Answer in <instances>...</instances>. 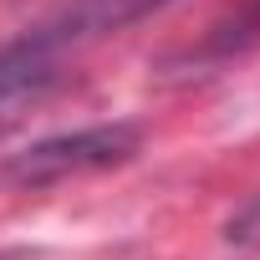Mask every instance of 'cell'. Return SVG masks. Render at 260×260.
Here are the masks:
<instances>
[{"label": "cell", "mask_w": 260, "mask_h": 260, "mask_svg": "<svg viewBox=\"0 0 260 260\" xmlns=\"http://www.w3.org/2000/svg\"><path fill=\"white\" fill-rule=\"evenodd\" d=\"M143 148V127L138 122H92V127H72V133H51L41 143H26L21 153L6 158L0 179L16 189H51L82 174H102L117 169Z\"/></svg>", "instance_id": "1"}, {"label": "cell", "mask_w": 260, "mask_h": 260, "mask_svg": "<svg viewBox=\"0 0 260 260\" xmlns=\"http://www.w3.org/2000/svg\"><path fill=\"white\" fill-rule=\"evenodd\" d=\"M169 6H179V0H56L36 26L21 31V41L31 51H41L51 67L67 72V56H77L82 46L107 41V36L138 26V21L169 11Z\"/></svg>", "instance_id": "2"}, {"label": "cell", "mask_w": 260, "mask_h": 260, "mask_svg": "<svg viewBox=\"0 0 260 260\" xmlns=\"http://www.w3.org/2000/svg\"><path fill=\"white\" fill-rule=\"evenodd\" d=\"M255 41H260V0H245L235 16H224V21L209 26V36L199 41V51H189V61H199V67L230 61V56H240V51L255 46Z\"/></svg>", "instance_id": "3"}, {"label": "cell", "mask_w": 260, "mask_h": 260, "mask_svg": "<svg viewBox=\"0 0 260 260\" xmlns=\"http://www.w3.org/2000/svg\"><path fill=\"white\" fill-rule=\"evenodd\" d=\"M224 240H230V245H260V194H255L250 204H240V214H230Z\"/></svg>", "instance_id": "4"}, {"label": "cell", "mask_w": 260, "mask_h": 260, "mask_svg": "<svg viewBox=\"0 0 260 260\" xmlns=\"http://www.w3.org/2000/svg\"><path fill=\"white\" fill-rule=\"evenodd\" d=\"M0 260H31L26 250H0Z\"/></svg>", "instance_id": "5"}]
</instances>
